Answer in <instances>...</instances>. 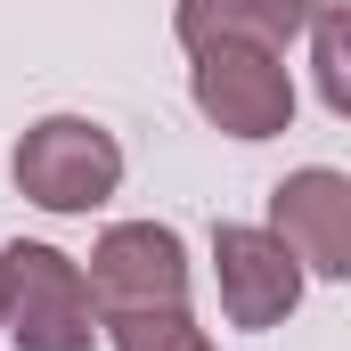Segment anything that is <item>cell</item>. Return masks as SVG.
Segmentation results:
<instances>
[{"instance_id":"8","label":"cell","mask_w":351,"mask_h":351,"mask_svg":"<svg viewBox=\"0 0 351 351\" xmlns=\"http://www.w3.org/2000/svg\"><path fill=\"white\" fill-rule=\"evenodd\" d=\"M106 335H114V351H213L188 311H114Z\"/></svg>"},{"instance_id":"5","label":"cell","mask_w":351,"mask_h":351,"mask_svg":"<svg viewBox=\"0 0 351 351\" xmlns=\"http://www.w3.org/2000/svg\"><path fill=\"white\" fill-rule=\"evenodd\" d=\"M269 237L319 278H351V180L311 164L269 188Z\"/></svg>"},{"instance_id":"2","label":"cell","mask_w":351,"mask_h":351,"mask_svg":"<svg viewBox=\"0 0 351 351\" xmlns=\"http://www.w3.org/2000/svg\"><path fill=\"white\" fill-rule=\"evenodd\" d=\"M114 180H123V147L90 114H49L16 139V188L41 213H90L114 196Z\"/></svg>"},{"instance_id":"1","label":"cell","mask_w":351,"mask_h":351,"mask_svg":"<svg viewBox=\"0 0 351 351\" xmlns=\"http://www.w3.org/2000/svg\"><path fill=\"white\" fill-rule=\"evenodd\" d=\"M0 335L16 351H90L98 343L90 286L58 245H25L16 237L0 254Z\"/></svg>"},{"instance_id":"4","label":"cell","mask_w":351,"mask_h":351,"mask_svg":"<svg viewBox=\"0 0 351 351\" xmlns=\"http://www.w3.org/2000/svg\"><path fill=\"white\" fill-rule=\"evenodd\" d=\"M90 311H188V254L164 221H114L90 254Z\"/></svg>"},{"instance_id":"9","label":"cell","mask_w":351,"mask_h":351,"mask_svg":"<svg viewBox=\"0 0 351 351\" xmlns=\"http://www.w3.org/2000/svg\"><path fill=\"white\" fill-rule=\"evenodd\" d=\"M311 25H319V98L343 114V106H351V74H343V8H311Z\"/></svg>"},{"instance_id":"7","label":"cell","mask_w":351,"mask_h":351,"mask_svg":"<svg viewBox=\"0 0 351 351\" xmlns=\"http://www.w3.org/2000/svg\"><path fill=\"white\" fill-rule=\"evenodd\" d=\"M180 41L204 49V41H245V49H294L302 25H311V0H180L172 8Z\"/></svg>"},{"instance_id":"6","label":"cell","mask_w":351,"mask_h":351,"mask_svg":"<svg viewBox=\"0 0 351 351\" xmlns=\"http://www.w3.org/2000/svg\"><path fill=\"white\" fill-rule=\"evenodd\" d=\"M213 269H221V311H229V327H278V319L302 302V262H294L269 229L221 221V229H213Z\"/></svg>"},{"instance_id":"3","label":"cell","mask_w":351,"mask_h":351,"mask_svg":"<svg viewBox=\"0 0 351 351\" xmlns=\"http://www.w3.org/2000/svg\"><path fill=\"white\" fill-rule=\"evenodd\" d=\"M196 58V106L204 123H221L229 139H278L294 123V74L278 49H245V41H204Z\"/></svg>"}]
</instances>
